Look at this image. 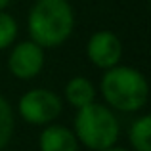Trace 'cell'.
I'll list each match as a JSON object with an SVG mask.
<instances>
[{"label":"cell","instance_id":"4fadbf2b","mask_svg":"<svg viewBox=\"0 0 151 151\" xmlns=\"http://www.w3.org/2000/svg\"><path fill=\"white\" fill-rule=\"evenodd\" d=\"M10 2H12V0H0V10H4V8H6Z\"/></svg>","mask_w":151,"mask_h":151},{"label":"cell","instance_id":"52a82bcc","mask_svg":"<svg viewBox=\"0 0 151 151\" xmlns=\"http://www.w3.org/2000/svg\"><path fill=\"white\" fill-rule=\"evenodd\" d=\"M40 151H78V140L67 126L50 124L38 138Z\"/></svg>","mask_w":151,"mask_h":151},{"label":"cell","instance_id":"ba28073f","mask_svg":"<svg viewBox=\"0 0 151 151\" xmlns=\"http://www.w3.org/2000/svg\"><path fill=\"white\" fill-rule=\"evenodd\" d=\"M65 98L73 107L81 109V107L88 105L96 98V88L86 77H73L65 84Z\"/></svg>","mask_w":151,"mask_h":151},{"label":"cell","instance_id":"5b68a950","mask_svg":"<svg viewBox=\"0 0 151 151\" xmlns=\"http://www.w3.org/2000/svg\"><path fill=\"white\" fill-rule=\"evenodd\" d=\"M44 67V48L33 40L19 42L8 55V69L19 81L35 78Z\"/></svg>","mask_w":151,"mask_h":151},{"label":"cell","instance_id":"8fae6325","mask_svg":"<svg viewBox=\"0 0 151 151\" xmlns=\"http://www.w3.org/2000/svg\"><path fill=\"white\" fill-rule=\"evenodd\" d=\"M17 38V23L10 14L0 10V50H6Z\"/></svg>","mask_w":151,"mask_h":151},{"label":"cell","instance_id":"277c9868","mask_svg":"<svg viewBox=\"0 0 151 151\" xmlns=\"http://www.w3.org/2000/svg\"><path fill=\"white\" fill-rule=\"evenodd\" d=\"M19 115L29 124H50L59 117L63 105L61 98L48 88H33L21 96L17 103Z\"/></svg>","mask_w":151,"mask_h":151},{"label":"cell","instance_id":"30bf717a","mask_svg":"<svg viewBox=\"0 0 151 151\" xmlns=\"http://www.w3.org/2000/svg\"><path fill=\"white\" fill-rule=\"evenodd\" d=\"M14 136V111L4 96H0V149L10 144Z\"/></svg>","mask_w":151,"mask_h":151},{"label":"cell","instance_id":"7c38bea8","mask_svg":"<svg viewBox=\"0 0 151 151\" xmlns=\"http://www.w3.org/2000/svg\"><path fill=\"white\" fill-rule=\"evenodd\" d=\"M101 151H128V149H122V147H107V149H101Z\"/></svg>","mask_w":151,"mask_h":151},{"label":"cell","instance_id":"3957f363","mask_svg":"<svg viewBox=\"0 0 151 151\" xmlns=\"http://www.w3.org/2000/svg\"><path fill=\"white\" fill-rule=\"evenodd\" d=\"M119 121L109 107L101 103H88L81 107L75 117V136L88 149L101 151L113 147L119 140Z\"/></svg>","mask_w":151,"mask_h":151},{"label":"cell","instance_id":"9c48e42d","mask_svg":"<svg viewBox=\"0 0 151 151\" xmlns=\"http://www.w3.org/2000/svg\"><path fill=\"white\" fill-rule=\"evenodd\" d=\"M130 144L136 151H151V117L144 115L130 126Z\"/></svg>","mask_w":151,"mask_h":151},{"label":"cell","instance_id":"6da1fadb","mask_svg":"<svg viewBox=\"0 0 151 151\" xmlns=\"http://www.w3.org/2000/svg\"><path fill=\"white\" fill-rule=\"evenodd\" d=\"M31 40L40 48H55L71 37L75 12L69 0H37L27 19Z\"/></svg>","mask_w":151,"mask_h":151},{"label":"cell","instance_id":"8992f818","mask_svg":"<svg viewBox=\"0 0 151 151\" xmlns=\"http://www.w3.org/2000/svg\"><path fill=\"white\" fill-rule=\"evenodd\" d=\"M86 54L96 67L107 71L119 65V61H121L122 42L113 31H98L90 37L88 44H86Z\"/></svg>","mask_w":151,"mask_h":151},{"label":"cell","instance_id":"7a4b0ae2","mask_svg":"<svg viewBox=\"0 0 151 151\" xmlns=\"http://www.w3.org/2000/svg\"><path fill=\"white\" fill-rule=\"evenodd\" d=\"M101 96L107 105L122 113L140 111L147 103L149 86L145 77L134 67L115 65L107 69L101 77Z\"/></svg>","mask_w":151,"mask_h":151}]
</instances>
